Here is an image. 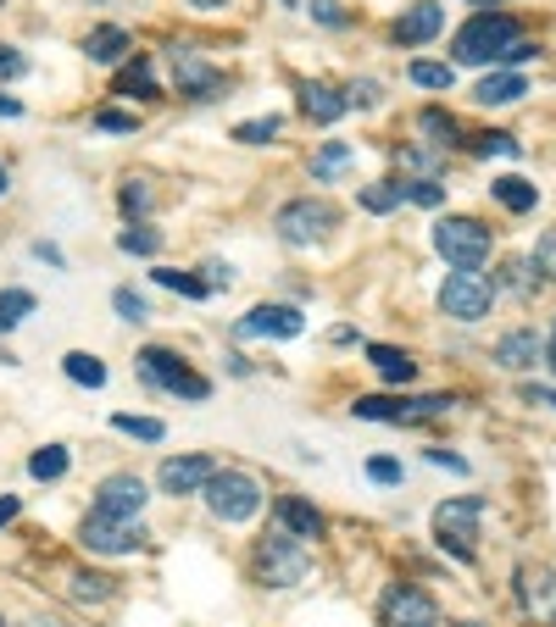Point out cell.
I'll return each instance as SVG.
<instances>
[{
	"label": "cell",
	"mask_w": 556,
	"mask_h": 627,
	"mask_svg": "<svg viewBox=\"0 0 556 627\" xmlns=\"http://www.w3.org/2000/svg\"><path fill=\"white\" fill-rule=\"evenodd\" d=\"M117 201H123V212H146V206H151V189H146V183H128Z\"/></svg>",
	"instance_id": "cell-45"
},
{
	"label": "cell",
	"mask_w": 556,
	"mask_h": 627,
	"mask_svg": "<svg viewBox=\"0 0 556 627\" xmlns=\"http://www.w3.org/2000/svg\"><path fill=\"white\" fill-rule=\"evenodd\" d=\"M518 600H523V611H534L540 622H556V572H551V566H523V572H518Z\"/></svg>",
	"instance_id": "cell-16"
},
{
	"label": "cell",
	"mask_w": 556,
	"mask_h": 627,
	"mask_svg": "<svg viewBox=\"0 0 556 627\" xmlns=\"http://www.w3.org/2000/svg\"><path fill=\"white\" fill-rule=\"evenodd\" d=\"M367 356H374V367L384 372V383H412V356L406 350H390V345H367Z\"/></svg>",
	"instance_id": "cell-23"
},
{
	"label": "cell",
	"mask_w": 556,
	"mask_h": 627,
	"mask_svg": "<svg viewBox=\"0 0 556 627\" xmlns=\"http://www.w3.org/2000/svg\"><path fill=\"white\" fill-rule=\"evenodd\" d=\"M523 400H529V406H556V395H551V389H534V383L523 389Z\"/></svg>",
	"instance_id": "cell-51"
},
{
	"label": "cell",
	"mask_w": 556,
	"mask_h": 627,
	"mask_svg": "<svg viewBox=\"0 0 556 627\" xmlns=\"http://www.w3.org/2000/svg\"><path fill=\"white\" fill-rule=\"evenodd\" d=\"M473 7H495V0H473Z\"/></svg>",
	"instance_id": "cell-57"
},
{
	"label": "cell",
	"mask_w": 556,
	"mask_h": 627,
	"mask_svg": "<svg viewBox=\"0 0 556 627\" xmlns=\"http://www.w3.org/2000/svg\"><path fill=\"white\" fill-rule=\"evenodd\" d=\"M0 627H7V622H0Z\"/></svg>",
	"instance_id": "cell-60"
},
{
	"label": "cell",
	"mask_w": 556,
	"mask_h": 627,
	"mask_svg": "<svg viewBox=\"0 0 556 627\" xmlns=\"http://www.w3.org/2000/svg\"><path fill=\"white\" fill-rule=\"evenodd\" d=\"M412 84H424V89H451V84H456V67H451V62H412Z\"/></svg>",
	"instance_id": "cell-31"
},
{
	"label": "cell",
	"mask_w": 556,
	"mask_h": 627,
	"mask_svg": "<svg viewBox=\"0 0 556 627\" xmlns=\"http://www.w3.org/2000/svg\"><path fill=\"white\" fill-rule=\"evenodd\" d=\"M0 195H7V167H0Z\"/></svg>",
	"instance_id": "cell-56"
},
{
	"label": "cell",
	"mask_w": 556,
	"mask_h": 627,
	"mask_svg": "<svg viewBox=\"0 0 556 627\" xmlns=\"http://www.w3.org/2000/svg\"><path fill=\"white\" fill-rule=\"evenodd\" d=\"M312 12H317L323 23H340V12H334V0H312Z\"/></svg>",
	"instance_id": "cell-52"
},
{
	"label": "cell",
	"mask_w": 556,
	"mask_h": 627,
	"mask_svg": "<svg viewBox=\"0 0 556 627\" xmlns=\"http://www.w3.org/2000/svg\"><path fill=\"white\" fill-rule=\"evenodd\" d=\"M17 511H23V506H17V495H0V527H7Z\"/></svg>",
	"instance_id": "cell-50"
},
{
	"label": "cell",
	"mask_w": 556,
	"mask_h": 627,
	"mask_svg": "<svg viewBox=\"0 0 556 627\" xmlns=\"http://www.w3.org/2000/svg\"><path fill=\"white\" fill-rule=\"evenodd\" d=\"M367 477H374V484H401V461L374 456V461H367Z\"/></svg>",
	"instance_id": "cell-43"
},
{
	"label": "cell",
	"mask_w": 556,
	"mask_h": 627,
	"mask_svg": "<svg viewBox=\"0 0 556 627\" xmlns=\"http://www.w3.org/2000/svg\"><path fill=\"white\" fill-rule=\"evenodd\" d=\"M518 94H529V84H523L518 73H490V78L473 89V101H479V106H513Z\"/></svg>",
	"instance_id": "cell-21"
},
{
	"label": "cell",
	"mask_w": 556,
	"mask_h": 627,
	"mask_svg": "<svg viewBox=\"0 0 556 627\" xmlns=\"http://www.w3.org/2000/svg\"><path fill=\"white\" fill-rule=\"evenodd\" d=\"M0 7H7V0H0Z\"/></svg>",
	"instance_id": "cell-59"
},
{
	"label": "cell",
	"mask_w": 556,
	"mask_h": 627,
	"mask_svg": "<svg viewBox=\"0 0 556 627\" xmlns=\"http://www.w3.org/2000/svg\"><path fill=\"white\" fill-rule=\"evenodd\" d=\"M212 477H217L212 456H173V461H162L156 484H162V495H201Z\"/></svg>",
	"instance_id": "cell-12"
},
{
	"label": "cell",
	"mask_w": 556,
	"mask_h": 627,
	"mask_svg": "<svg viewBox=\"0 0 556 627\" xmlns=\"http://www.w3.org/2000/svg\"><path fill=\"white\" fill-rule=\"evenodd\" d=\"M273 516H278V527H285L290 539H317V534H323V516H317L306 500H295V495H278V500H273Z\"/></svg>",
	"instance_id": "cell-18"
},
{
	"label": "cell",
	"mask_w": 556,
	"mask_h": 627,
	"mask_svg": "<svg viewBox=\"0 0 556 627\" xmlns=\"http://www.w3.org/2000/svg\"><path fill=\"white\" fill-rule=\"evenodd\" d=\"M451 411V400L445 395H367V400H356L351 406V417H362V422H424V417H445Z\"/></svg>",
	"instance_id": "cell-7"
},
{
	"label": "cell",
	"mask_w": 556,
	"mask_h": 627,
	"mask_svg": "<svg viewBox=\"0 0 556 627\" xmlns=\"http://www.w3.org/2000/svg\"><path fill=\"white\" fill-rule=\"evenodd\" d=\"M490 306H495V278H484V272H451L440 289V311L456 322H479V317H490Z\"/></svg>",
	"instance_id": "cell-6"
},
{
	"label": "cell",
	"mask_w": 556,
	"mask_h": 627,
	"mask_svg": "<svg viewBox=\"0 0 556 627\" xmlns=\"http://www.w3.org/2000/svg\"><path fill=\"white\" fill-rule=\"evenodd\" d=\"M28 311H34V295H28V289H7V295H0V333H12Z\"/></svg>",
	"instance_id": "cell-29"
},
{
	"label": "cell",
	"mask_w": 556,
	"mask_h": 627,
	"mask_svg": "<svg viewBox=\"0 0 556 627\" xmlns=\"http://www.w3.org/2000/svg\"><path fill=\"white\" fill-rule=\"evenodd\" d=\"M473 151H479V156H518V139H513V133H479Z\"/></svg>",
	"instance_id": "cell-39"
},
{
	"label": "cell",
	"mask_w": 556,
	"mask_h": 627,
	"mask_svg": "<svg viewBox=\"0 0 556 627\" xmlns=\"http://www.w3.org/2000/svg\"><path fill=\"white\" fill-rule=\"evenodd\" d=\"M117 94H139V101H156V78H151V67L146 62H134V67H123L117 73Z\"/></svg>",
	"instance_id": "cell-25"
},
{
	"label": "cell",
	"mask_w": 556,
	"mask_h": 627,
	"mask_svg": "<svg viewBox=\"0 0 556 627\" xmlns=\"http://www.w3.org/2000/svg\"><path fill=\"white\" fill-rule=\"evenodd\" d=\"M340 222V212L329 206V201H290V206H278V217H273V228H278V239L285 245H312V239H323Z\"/></svg>",
	"instance_id": "cell-8"
},
{
	"label": "cell",
	"mask_w": 556,
	"mask_h": 627,
	"mask_svg": "<svg viewBox=\"0 0 556 627\" xmlns=\"http://www.w3.org/2000/svg\"><path fill=\"white\" fill-rule=\"evenodd\" d=\"M506 272H513V278H506V283H513L518 295H529V289H534V278H529V267H523V261H513V267H506Z\"/></svg>",
	"instance_id": "cell-47"
},
{
	"label": "cell",
	"mask_w": 556,
	"mask_h": 627,
	"mask_svg": "<svg viewBox=\"0 0 556 627\" xmlns=\"http://www.w3.org/2000/svg\"><path fill=\"white\" fill-rule=\"evenodd\" d=\"M285 7H295V0H285Z\"/></svg>",
	"instance_id": "cell-58"
},
{
	"label": "cell",
	"mask_w": 556,
	"mask_h": 627,
	"mask_svg": "<svg viewBox=\"0 0 556 627\" xmlns=\"http://www.w3.org/2000/svg\"><path fill=\"white\" fill-rule=\"evenodd\" d=\"M479 516H484V500L479 495H462V500H445L434 506V534L451 555L473 561V539H479Z\"/></svg>",
	"instance_id": "cell-5"
},
{
	"label": "cell",
	"mask_w": 556,
	"mask_h": 627,
	"mask_svg": "<svg viewBox=\"0 0 556 627\" xmlns=\"http://www.w3.org/2000/svg\"><path fill=\"white\" fill-rule=\"evenodd\" d=\"M429 461H434V466H451V472H468V461H462V456H445V450H429Z\"/></svg>",
	"instance_id": "cell-49"
},
{
	"label": "cell",
	"mask_w": 556,
	"mask_h": 627,
	"mask_svg": "<svg viewBox=\"0 0 556 627\" xmlns=\"http://www.w3.org/2000/svg\"><path fill=\"white\" fill-rule=\"evenodd\" d=\"M545 356H551V372H556V328H551V350Z\"/></svg>",
	"instance_id": "cell-55"
},
{
	"label": "cell",
	"mask_w": 556,
	"mask_h": 627,
	"mask_svg": "<svg viewBox=\"0 0 556 627\" xmlns=\"http://www.w3.org/2000/svg\"><path fill=\"white\" fill-rule=\"evenodd\" d=\"M139 378L156 383V389H167V395H184V400H206V395H212V383H206L201 372H190V361L173 356V350H162V345L139 350Z\"/></svg>",
	"instance_id": "cell-3"
},
{
	"label": "cell",
	"mask_w": 556,
	"mask_h": 627,
	"mask_svg": "<svg viewBox=\"0 0 556 627\" xmlns=\"http://www.w3.org/2000/svg\"><path fill=\"white\" fill-rule=\"evenodd\" d=\"M28 73V56H17L12 44H0V78H23Z\"/></svg>",
	"instance_id": "cell-44"
},
{
	"label": "cell",
	"mask_w": 556,
	"mask_h": 627,
	"mask_svg": "<svg viewBox=\"0 0 556 627\" xmlns=\"http://www.w3.org/2000/svg\"><path fill=\"white\" fill-rule=\"evenodd\" d=\"M278 128H285L278 117H256V123H240V128H235V139H240V144H267Z\"/></svg>",
	"instance_id": "cell-38"
},
{
	"label": "cell",
	"mask_w": 556,
	"mask_h": 627,
	"mask_svg": "<svg viewBox=\"0 0 556 627\" xmlns=\"http://www.w3.org/2000/svg\"><path fill=\"white\" fill-rule=\"evenodd\" d=\"M28 472L39 477V484H56V477L67 472V450H62V445H45V450H34V456H28Z\"/></svg>",
	"instance_id": "cell-26"
},
{
	"label": "cell",
	"mask_w": 556,
	"mask_h": 627,
	"mask_svg": "<svg viewBox=\"0 0 556 627\" xmlns=\"http://www.w3.org/2000/svg\"><path fill=\"white\" fill-rule=\"evenodd\" d=\"M73 594H78V600H112V577H96V572H73Z\"/></svg>",
	"instance_id": "cell-35"
},
{
	"label": "cell",
	"mask_w": 556,
	"mask_h": 627,
	"mask_svg": "<svg viewBox=\"0 0 556 627\" xmlns=\"http://www.w3.org/2000/svg\"><path fill=\"white\" fill-rule=\"evenodd\" d=\"M401 201H406L401 183H374V189H362V206H367V212H390V206H401Z\"/></svg>",
	"instance_id": "cell-34"
},
{
	"label": "cell",
	"mask_w": 556,
	"mask_h": 627,
	"mask_svg": "<svg viewBox=\"0 0 556 627\" xmlns=\"http://www.w3.org/2000/svg\"><path fill=\"white\" fill-rule=\"evenodd\" d=\"M401 189H406V201H417V206H440L445 201V183H434V178H412Z\"/></svg>",
	"instance_id": "cell-36"
},
{
	"label": "cell",
	"mask_w": 556,
	"mask_h": 627,
	"mask_svg": "<svg viewBox=\"0 0 556 627\" xmlns=\"http://www.w3.org/2000/svg\"><path fill=\"white\" fill-rule=\"evenodd\" d=\"M440 28H445V7H434V0H417V7H406L395 17V39L401 44H429Z\"/></svg>",
	"instance_id": "cell-17"
},
{
	"label": "cell",
	"mask_w": 556,
	"mask_h": 627,
	"mask_svg": "<svg viewBox=\"0 0 556 627\" xmlns=\"http://www.w3.org/2000/svg\"><path fill=\"white\" fill-rule=\"evenodd\" d=\"M351 162V144H340V139H329V144H323V151L312 156V178H334L340 167Z\"/></svg>",
	"instance_id": "cell-30"
},
{
	"label": "cell",
	"mask_w": 556,
	"mask_h": 627,
	"mask_svg": "<svg viewBox=\"0 0 556 627\" xmlns=\"http://www.w3.org/2000/svg\"><path fill=\"white\" fill-rule=\"evenodd\" d=\"M434 251L456 267V272H479L490 261V228L473 217H440L434 222Z\"/></svg>",
	"instance_id": "cell-2"
},
{
	"label": "cell",
	"mask_w": 556,
	"mask_h": 627,
	"mask_svg": "<svg viewBox=\"0 0 556 627\" xmlns=\"http://www.w3.org/2000/svg\"><path fill=\"white\" fill-rule=\"evenodd\" d=\"M206 506L217 522H251L262 511V489L251 472H235V466H217V477L206 484Z\"/></svg>",
	"instance_id": "cell-4"
},
{
	"label": "cell",
	"mask_w": 556,
	"mask_h": 627,
	"mask_svg": "<svg viewBox=\"0 0 556 627\" xmlns=\"http://www.w3.org/2000/svg\"><path fill=\"white\" fill-rule=\"evenodd\" d=\"M112 306H117V317H123V322H146V300H139L134 289H117Z\"/></svg>",
	"instance_id": "cell-41"
},
{
	"label": "cell",
	"mask_w": 556,
	"mask_h": 627,
	"mask_svg": "<svg viewBox=\"0 0 556 627\" xmlns=\"http://www.w3.org/2000/svg\"><path fill=\"white\" fill-rule=\"evenodd\" d=\"M256 577H262L267 589H290V584H301V577H306V550H301V539H290V534L267 539V545L256 550Z\"/></svg>",
	"instance_id": "cell-9"
},
{
	"label": "cell",
	"mask_w": 556,
	"mask_h": 627,
	"mask_svg": "<svg viewBox=\"0 0 556 627\" xmlns=\"http://www.w3.org/2000/svg\"><path fill=\"white\" fill-rule=\"evenodd\" d=\"M96 128H106V133H134L139 117H134V112H96Z\"/></svg>",
	"instance_id": "cell-42"
},
{
	"label": "cell",
	"mask_w": 556,
	"mask_h": 627,
	"mask_svg": "<svg viewBox=\"0 0 556 627\" xmlns=\"http://www.w3.org/2000/svg\"><path fill=\"white\" fill-rule=\"evenodd\" d=\"M156 283H162V289H178V295H190V300H206V295H212L206 278H190V272H178V267H156Z\"/></svg>",
	"instance_id": "cell-27"
},
{
	"label": "cell",
	"mask_w": 556,
	"mask_h": 627,
	"mask_svg": "<svg viewBox=\"0 0 556 627\" xmlns=\"http://www.w3.org/2000/svg\"><path fill=\"white\" fill-rule=\"evenodd\" d=\"M490 189H495V201H501L506 212H534V201H540V189H534L529 178H513V172L495 178Z\"/></svg>",
	"instance_id": "cell-22"
},
{
	"label": "cell",
	"mask_w": 556,
	"mask_h": 627,
	"mask_svg": "<svg viewBox=\"0 0 556 627\" xmlns=\"http://www.w3.org/2000/svg\"><path fill=\"white\" fill-rule=\"evenodd\" d=\"M84 51H89V62H117L128 51V34L123 28H96V34L84 39Z\"/></svg>",
	"instance_id": "cell-24"
},
{
	"label": "cell",
	"mask_w": 556,
	"mask_h": 627,
	"mask_svg": "<svg viewBox=\"0 0 556 627\" xmlns=\"http://www.w3.org/2000/svg\"><path fill=\"white\" fill-rule=\"evenodd\" d=\"M190 7H201V12H217V7H228V0H190Z\"/></svg>",
	"instance_id": "cell-54"
},
{
	"label": "cell",
	"mask_w": 556,
	"mask_h": 627,
	"mask_svg": "<svg viewBox=\"0 0 556 627\" xmlns=\"http://www.w3.org/2000/svg\"><path fill=\"white\" fill-rule=\"evenodd\" d=\"M345 94L340 89H329V84H301V112L312 117V123H340L345 117Z\"/></svg>",
	"instance_id": "cell-19"
},
{
	"label": "cell",
	"mask_w": 556,
	"mask_h": 627,
	"mask_svg": "<svg viewBox=\"0 0 556 627\" xmlns=\"http://www.w3.org/2000/svg\"><path fill=\"white\" fill-rule=\"evenodd\" d=\"M345 101H351V106H374V101H379V84H367V78H362V84H351Z\"/></svg>",
	"instance_id": "cell-46"
},
{
	"label": "cell",
	"mask_w": 556,
	"mask_h": 627,
	"mask_svg": "<svg viewBox=\"0 0 556 627\" xmlns=\"http://www.w3.org/2000/svg\"><path fill=\"white\" fill-rule=\"evenodd\" d=\"M518 39H523V34H518V23L506 17V12H479L468 28L451 39V51H456V62L479 67V62H501L506 44H518Z\"/></svg>",
	"instance_id": "cell-1"
},
{
	"label": "cell",
	"mask_w": 556,
	"mask_h": 627,
	"mask_svg": "<svg viewBox=\"0 0 556 627\" xmlns=\"http://www.w3.org/2000/svg\"><path fill=\"white\" fill-rule=\"evenodd\" d=\"M495 361L506 367V372H529L534 361H540V340L529 328H518V333H506V340L495 345Z\"/></svg>",
	"instance_id": "cell-20"
},
{
	"label": "cell",
	"mask_w": 556,
	"mask_h": 627,
	"mask_svg": "<svg viewBox=\"0 0 556 627\" xmlns=\"http://www.w3.org/2000/svg\"><path fill=\"white\" fill-rule=\"evenodd\" d=\"M62 367H67V378H73V383H89V389H101V383H106V367H101L96 356H84V350L62 356Z\"/></svg>",
	"instance_id": "cell-28"
},
{
	"label": "cell",
	"mask_w": 556,
	"mask_h": 627,
	"mask_svg": "<svg viewBox=\"0 0 556 627\" xmlns=\"http://www.w3.org/2000/svg\"><path fill=\"white\" fill-rule=\"evenodd\" d=\"M534 267H540L545 278H556V228H545V233H540V245H534Z\"/></svg>",
	"instance_id": "cell-40"
},
{
	"label": "cell",
	"mask_w": 556,
	"mask_h": 627,
	"mask_svg": "<svg viewBox=\"0 0 556 627\" xmlns=\"http://www.w3.org/2000/svg\"><path fill=\"white\" fill-rule=\"evenodd\" d=\"M173 73H178V89L195 94V101H212V94L223 89V73H212L190 44H173Z\"/></svg>",
	"instance_id": "cell-15"
},
{
	"label": "cell",
	"mask_w": 556,
	"mask_h": 627,
	"mask_svg": "<svg viewBox=\"0 0 556 627\" xmlns=\"http://www.w3.org/2000/svg\"><path fill=\"white\" fill-rule=\"evenodd\" d=\"M417 128H424L434 144H451V139H456V117H445V112H424V117H417Z\"/></svg>",
	"instance_id": "cell-37"
},
{
	"label": "cell",
	"mask_w": 556,
	"mask_h": 627,
	"mask_svg": "<svg viewBox=\"0 0 556 627\" xmlns=\"http://www.w3.org/2000/svg\"><path fill=\"white\" fill-rule=\"evenodd\" d=\"M17 112H23V106L12 101V94H0V117H17Z\"/></svg>",
	"instance_id": "cell-53"
},
{
	"label": "cell",
	"mask_w": 556,
	"mask_h": 627,
	"mask_svg": "<svg viewBox=\"0 0 556 627\" xmlns=\"http://www.w3.org/2000/svg\"><path fill=\"white\" fill-rule=\"evenodd\" d=\"M379 622H384V627H440V605H434L424 589L395 584V589L384 594V605H379Z\"/></svg>",
	"instance_id": "cell-11"
},
{
	"label": "cell",
	"mask_w": 556,
	"mask_h": 627,
	"mask_svg": "<svg viewBox=\"0 0 556 627\" xmlns=\"http://www.w3.org/2000/svg\"><path fill=\"white\" fill-rule=\"evenodd\" d=\"M112 427H123V433H134V439H146V445H156V439H162V433H167V427H162L156 417H128V411H117V417H112Z\"/></svg>",
	"instance_id": "cell-32"
},
{
	"label": "cell",
	"mask_w": 556,
	"mask_h": 627,
	"mask_svg": "<svg viewBox=\"0 0 556 627\" xmlns=\"http://www.w3.org/2000/svg\"><path fill=\"white\" fill-rule=\"evenodd\" d=\"M529 56H534V44H529V39H518V44H506V56H501V62L513 67V62H529Z\"/></svg>",
	"instance_id": "cell-48"
},
{
	"label": "cell",
	"mask_w": 556,
	"mask_h": 627,
	"mask_svg": "<svg viewBox=\"0 0 556 627\" xmlns=\"http://www.w3.org/2000/svg\"><path fill=\"white\" fill-rule=\"evenodd\" d=\"M117 251H128V256H156L162 239H156L151 228H123V233H117Z\"/></svg>",
	"instance_id": "cell-33"
},
{
	"label": "cell",
	"mask_w": 556,
	"mask_h": 627,
	"mask_svg": "<svg viewBox=\"0 0 556 627\" xmlns=\"http://www.w3.org/2000/svg\"><path fill=\"white\" fill-rule=\"evenodd\" d=\"M96 511H101V516H128V522H139V511H146V484H139L134 472H112L106 484L96 489Z\"/></svg>",
	"instance_id": "cell-13"
},
{
	"label": "cell",
	"mask_w": 556,
	"mask_h": 627,
	"mask_svg": "<svg viewBox=\"0 0 556 627\" xmlns=\"http://www.w3.org/2000/svg\"><path fill=\"white\" fill-rule=\"evenodd\" d=\"M84 550H96V555H128V550H139V522H128V516H84Z\"/></svg>",
	"instance_id": "cell-10"
},
{
	"label": "cell",
	"mask_w": 556,
	"mask_h": 627,
	"mask_svg": "<svg viewBox=\"0 0 556 627\" xmlns=\"http://www.w3.org/2000/svg\"><path fill=\"white\" fill-rule=\"evenodd\" d=\"M301 328H306V322H301L295 306H251L245 322H240L245 340H295Z\"/></svg>",
	"instance_id": "cell-14"
}]
</instances>
